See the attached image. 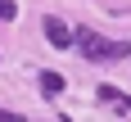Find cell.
Instances as JSON below:
<instances>
[{
	"instance_id": "obj_4",
	"label": "cell",
	"mask_w": 131,
	"mask_h": 122,
	"mask_svg": "<svg viewBox=\"0 0 131 122\" xmlns=\"http://www.w3.org/2000/svg\"><path fill=\"white\" fill-rule=\"evenodd\" d=\"M41 95H45V99L63 95V77H59V72H41Z\"/></svg>"
},
{
	"instance_id": "obj_6",
	"label": "cell",
	"mask_w": 131,
	"mask_h": 122,
	"mask_svg": "<svg viewBox=\"0 0 131 122\" xmlns=\"http://www.w3.org/2000/svg\"><path fill=\"white\" fill-rule=\"evenodd\" d=\"M0 122H23L18 113H9V108H0Z\"/></svg>"
},
{
	"instance_id": "obj_1",
	"label": "cell",
	"mask_w": 131,
	"mask_h": 122,
	"mask_svg": "<svg viewBox=\"0 0 131 122\" xmlns=\"http://www.w3.org/2000/svg\"><path fill=\"white\" fill-rule=\"evenodd\" d=\"M72 45H77L86 59H127L131 54V41H104L100 32H91V27H77V32H72Z\"/></svg>"
},
{
	"instance_id": "obj_3",
	"label": "cell",
	"mask_w": 131,
	"mask_h": 122,
	"mask_svg": "<svg viewBox=\"0 0 131 122\" xmlns=\"http://www.w3.org/2000/svg\"><path fill=\"white\" fill-rule=\"evenodd\" d=\"M95 95H100V104H113V108L122 113V118L131 113V95H127V91H118V86H108V81H104V86H100Z\"/></svg>"
},
{
	"instance_id": "obj_5",
	"label": "cell",
	"mask_w": 131,
	"mask_h": 122,
	"mask_svg": "<svg viewBox=\"0 0 131 122\" xmlns=\"http://www.w3.org/2000/svg\"><path fill=\"white\" fill-rule=\"evenodd\" d=\"M18 18V0H0V23H14Z\"/></svg>"
},
{
	"instance_id": "obj_2",
	"label": "cell",
	"mask_w": 131,
	"mask_h": 122,
	"mask_svg": "<svg viewBox=\"0 0 131 122\" xmlns=\"http://www.w3.org/2000/svg\"><path fill=\"white\" fill-rule=\"evenodd\" d=\"M41 32H45V41H50L54 50H72V32H68V23H63V18L45 14V18H41Z\"/></svg>"
}]
</instances>
